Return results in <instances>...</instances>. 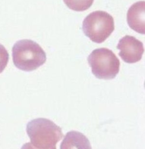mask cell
<instances>
[{
  "label": "cell",
  "instance_id": "cell-8",
  "mask_svg": "<svg viewBox=\"0 0 145 149\" xmlns=\"http://www.w3.org/2000/svg\"><path fill=\"white\" fill-rule=\"evenodd\" d=\"M94 0H64L66 5L72 10L84 12L88 9Z\"/></svg>",
  "mask_w": 145,
  "mask_h": 149
},
{
  "label": "cell",
  "instance_id": "cell-6",
  "mask_svg": "<svg viewBox=\"0 0 145 149\" xmlns=\"http://www.w3.org/2000/svg\"><path fill=\"white\" fill-rule=\"evenodd\" d=\"M127 22L129 27L135 31L145 34V2L134 3L127 13Z\"/></svg>",
  "mask_w": 145,
  "mask_h": 149
},
{
  "label": "cell",
  "instance_id": "cell-4",
  "mask_svg": "<svg viewBox=\"0 0 145 149\" xmlns=\"http://www.w3.org/2000/svg\"><path fill=\"white\" fill-rule=\"evenodd\" d=\"M88 63L92 72L99 79H113L120 71V62L112 51L107 48L94 50L88 56Z\"/></svg>",
  "mask_w": 145,
  "mask_h": 149
},
{
  "label": "cell",
  "instance_id": "cell-7",
  "mask_svg": "<svg viewBox=\"0 0 145 149\" xmlns=\"http://www.w3.org/2000/svg\"><path fill=\"white\" fill-rule=\"evenodd\" d=\"M60 149H92L88 139L79 132L66 133L61 143Z\"/></svg>",
  "mask_w": 145,
  "mask_h": 149
},
{
  "label": "cell",
  "instance_id": "cell-9",
  "mask_svg": "<svg viewBox=\"0 0 145 149\" xmlns=\"http://www.w3.org/2000/svg\"><path fill=\"white\" fill-rule=\"evenodd\" d=\"M9 55L5 47L0 44V74L2 73L9 62Z\"/></svg>",
  "mask_w": 145,
  "mask_h": 149
},
{
  "label": "cell",
  "instance_id": "cell-10",
  "mask_svg": "<svg viewBox=\"0 0 145 149\" xmlns=\"http://www.w3.org/2000/svg\"><path fill=\"white\" fill-rule=\"evenodd\" d=\"M21 149H37L35 148V147H34V146L31 143V142H28V143H26L24 144ZM56 149V147L55 146L51 149Z\"/></svg>",
  "mask_w": 145,
  "mask_h": 149
},
{
  "label": "cell",
  "instance_id": "cell-1",
  "mask_svg": "<svg viewBox=\"0 0 145 149\" xmlns=\"http://www.w3.org/2000/svg\"><path fill=\"white\" fill-rule=\"evenodd\" d=\"M26 132L31 143L37 149H51L63 137L60 127L44 118L30 121L27 125Z\"/></svg>",
  "mask_w": 145,
  "mask_h": 149
},
{
  "label": "cell",
  "instance_id": "cell-5",
  "mask_svg": "<svg viewBox=\"0 0 145 149\" xmlns=\"http://www.w3.org/2000/svg\"><path fill=\"white\" fill-rule=\"evenodd\" d=\"M117 48L120 50L119 55L127 63L138 62L144 53V44L135 38L126 36L119 40Z\"/></svg>",
  "mask_w": 145,
  "mask_h": 149
},
{
  "label": "cell",
  "instance_id": "cell-3",
  "mask_svg": "<svg viewBox=\"0 0 145 149\" xmlns=\"http://www.w3.org/2000/svg\"><path fill=\"white\" fill-rule=\"evenodd\" d=\"M82 30L86 37L97 43L104 42L115 30L114 19L104 11L90 13L84 19Z\"/></svg>",
  "mask_w": 145,
  "mask_h": 149
},
{
  "label": "cell",
  "instance_id": "cell-2",
  "mask_svg": "<svg viewBox=\"0 0 145 149\" xmlns=\"http://www.w3.org/2000/svg\"><path fill=\"white\" fill-rule=\"evenodd\" d=\"M12 52L15 66L24 71L35 70L47 61L44 51L39 44L30 39H22L16 42Z\"/></svg>",
  "mask_w": 145,
  "mask_h": 149
}]
</instances>
